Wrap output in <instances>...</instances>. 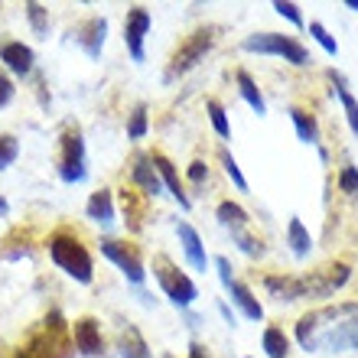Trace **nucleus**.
I'll return each mask as SVG.
<instances>
[{"label": "nucleus", "instance_id": "7c9ffc66", "mask_svg": "<svg viewBox=\"0 0 358 358\" xmlns=\"http://www.w3.org/2000/svg\"><path fill=\"white\" fill-rule=\"evenodd\" d=\"M143 134H147V108L137 104L131 114V121H127V137H131V141H141Z\"/></svg>", "mask_w": 358, "mask_h": 358}, {"label": "nucleus", "instance_id": "0eeeda50", "mask_svg": "<svg viewBox=\"0 0 358 358\" xmlns=\"http://www.w3.org/2000/svg\"><path fill=\"white\" fill-rule=\"evenodd\" d=\"M215 215H218V225L231 231V238L238 241V248H241L245 255H251V257L264 255V248H261V241L248 235V212H245L241 206H238V202H231V199H225V202H218Z\"/></svg>", "mask_w": 358, "mask_h": 358}, {"label": "nucleus", "instance_id": "f257e3e1", "mask_svg": "<svg viewBox=\"0 0 358 358\" xmlns=\"http://www.w3.org/2000/svg\"><path fill=\"white\" fill-rule=\"evenodd\" d=\"M296 342L306 352H358V303L306 313L296 322Z\"/></svg>", "mask_w": 358, "mask_h": 358}, {"label": "nucleus", "instance_id": "9d476101", "mask_svg": "<svg viewBox=\"0 0 358 358\" xmlns=\"http://www.w3.org/2000/svg\"><path fill=\"white\" fill-rule=\"evenodd\" d=\"M101 255L121 267V273L131 283H143L147 271H143V261H141V255H137V248H134V245H124V241H114V238H104V241H101Z\"/></svg>", "mask_w": 358, "mask_h": 358}, {"label": "nucleus", "instance_id": "2f4dec72", "mask_svg": "<svg viewBox=\"0 0 358 358\" xmlns=\"http://www.w3.org/2000/svg\"><path fill=\"white\" fill-rule=\"evenodd\" d=\"M310 36L316 39V43H320V46L326 49L329 56H339V43H336V39L329 36V29L322 27V23H310Z\"/></svg>", "mask_w": 358, "mask_h": 358}, {"label": "nucleus", "instance_id": "58836bf2", "mask_svg": "<svg viewBox=\"0 0 358 358\" xmlns=\"http://www.w3.org/2000/svg\"><path fill=\"white\" fill-rule=\"evenodd\" d=\"M218 310H222V316H225V320H228V326H235V316H231V310H228L225 303H218Z\"/></svg>", "mask_w": 358, "mask_h": 358}, {"label": "nucleus", "instance_id": "39448f33", "mask_svg": "<svg viewBox=\"0 0 358 358\" xmlns=\"http://www.w3.org/2000/svg\"><path fill=\"white\" fill-rule=\"evenodd\" d=\"M215 46V27H206V29H196L192 36L182 43V46L173 52L170 59V69H166V82H176L179 76H186L192 69L208 56V49Z\"/></svg>", "mask_w": 358, "mask_h": 358}, {"label": "nucleus", "instance_id": "c85d7f7f", "mask_svg": "<svg viewBox=\"0 0 358 358\" xmlns=\"http://www.w3.org/2000/svg\"><path fill=\"white\" fill-rule=\"evenodd\" d=\"M206 108H208V121H212V127H215L218 137H231V124H228L225 108H222L218 101H208Z\"/></svg>", "mask_w": 358, "mask_h": 358}, {"label": "nucleus", "instance_id": "cd10ccee", "mask_svg": "<svg viewBox=\"0 0 358 358\" xmlns=\"http://www.w3.org/2000/svg\"><path fill=\"white\" fill-rule=\"evenodd\" d=\"M218 157H222V166H225L228 179H231L241 192H248V179H245V173H241V166H238V160L231 157V150H228V147H222V150H218Z\"/></svg>", "mask_w": 358, "mask_h": 358}, {"label": "nucleus", "instance_id": "4c0bfd02", "mask_svg": "<svg viewBox=\"0 0 358 358\" xmlns=\"http://www.w3.org/2000/svg\"><path fill=\"white\" fill-rule=\"evenodd\" d=\"M189 358H208L206 345H199V342H192V345H189Z\"/></svg>", "mask_w": 358, "mask_h": 358}, {"label": "nucleus", "instance_id": "e433bc0d", "mask_svg": "<svg viewBox=\"0 0 358 358\" xmlns=\"http://www.w3.org/2000/svg\"><path fill=\"white\" fill-rule=\"evenodd\" d=\"M206 176H208V166L202 160H196L192 166H189V179H192V182H202Z\"/></svg>", "mask_w": 358, "mask_h": 358}, {"label": "nucleus", "instance_id": "1a4fd4ad", "mask_svg": "<svg viewBox=\"0 0 358 358\" xmlns=\"http://www.w3.org/2000/svg\"><path fill=\"white\" fill-rule=\"evenodd\" d=\"M349 264H329V267H320L313 273H303L300 283H303V296H332V293L349 283Z\"/></svg>", "mask_w": 358, "mask_h": 358}, {"label": "nucleus", "instance_id": "7ed1b4c3", "mask_svg": "<svg viewBox=\"0 0 358 358\" xmlns=\"http://www.w3.org/2000/svg\"><path fill=\"white\" fill-rule=\"evenodd\" d=\"M49 257L56 261L59 271H66L76 283H92L94 280V264L88 248L78 241L72 231H56L49 238Z\"/></svg>", "mask_w": 358, "mask_h": 358}, {"label": "nucleus", "instance_id": "72a5a7b5", "mask_svg": "<svg viewBox=\"0 0 358 358\" xmlns=\"http://www.w3.org/2000/svg\"><path fill=\"white\" fill-rule=\"evenodd\" d=\"M339 189H342V192H349V196H358V170H355V166H342Z\"/></svg>", "mask_w": 358, "mask_h": 358}, {"label": "nucleus", "instance_id": "c9c22d12", "mask_svg": "<svg viewBox=\"0 0 358 358\" xmlns=\"http://www.w3.org/2000/svg\"><path fill=\"white\" fill-rule=\"evenodd\" d=\"M13 101V82L7 76H0V108H7Z\"/></svg>", "mask_w": 358, "mask_h": 358}, {"label": "nucleus", "instance_id": "f704fd0d", "mask_svg": "<svg viewBox=\"0 0 358 358\" xmlns=\"http://www.w3.org/2000/svg\"><path fill=\"white\" fill-rule=\"evenodd\" d=\"M273 10H277L280 17L290 20L293 27H303V17H300V7H296V3H290V0H277V3H273Z\"/></svg>", "mask_w": 358, "mask_h": 358}, {"label": "nucleus", "instance_id": "bb28decb", "mask_svg": "<svg viewBox=\"0 0 358 358\" xmlns=\"http://www.w3.org/2000/svg\"><path fill=\"white\" fill-rule=\"evenodd\" d=\"M261 345H264V352H267L271 358H287V352H290V342H287L283 329H277V326H271V329L264 332Z\"/></svg>", "mask_w": 358, "mask_h": 358}, {"label": "nucleus", "instance_id": "f03ea898", "mask_svg": "<svg viewBox=\"0 0 358 358\" xmlns=\"http://www.w3.org/2000/svg\"><path fill=\"white\" fill-rule=\"evenodd\" d=\"M72 345L76 342L69 339V326L62 313H49L43 326L20 345L13 358H72Z\"/></svg>", "mask_w": 358, "mask_h": 358}, {"label": "nucleus", "instance_id": "ddd939ff", "mask_svg": "<svg viewBox=\"0 0 358 358\" xmlns=\"http://www.w3.org/2000/svg\"><path fill=\"white\" fill-rule=\"evenodd\" d=\"M176 235H179V245H182V255H186L189 267L192 271H208V257H206V245H202V238H199V231L189 222H179L176 225Z\"/></svg>", "mask_w": 358, "mask_h": 358}, {"label": "nucleus", "instance_id": "aec40b11", "mask_svg": "<svg viewBox=\"0 0 358 358\" xmlns=\"http://www.w3.org/2000/svg\"><path fill=\"white\" fill-rule=\"evenodd\" d=\"M329 78H332V85H336V94H339V101H342V111H345V121H349V127H352V134L358 137V101H355V94L349 92V85H345V78L332 69L329 72Z\"/></svg>", "mask_w": 358, "mask_h": 358}, {"label": "nucleus", "instance_id": "4468645a", "mask_svg": "<svg viewBox=\"0 0 358 358\" xmlns=\"http://www.w3.org/2000/svg\"><path fill=\"white\" fill-rule=\"evenodd\" d=\"M131 176H134V182L141 186L143 196H160L163 192V179H160V173H157V166H153V160L147 153H137V157H134Z\"/></svg>", "mask_w": 358, "mask_h": 358}, {"label": "nucleus", "instance_id": "423d86ee", "mask_svg": "<svg viewBox=\"0 0 358 358\" xmlns=\"http://www.w3.org/2000/svg\"><path fill=\"white\" fill-rule=\"evenodd\" d=\"M153 273H157V280H160L163 293L170 296V303H176V306H182V310L196 303V296H199L196 283L189 280L179 267H173L170 257H163V255L157 257V261H153Z\"/></svg>", "mask_w": 358, "mask_h": 358}, {"label": "nucleus", "instance_id": "f3484780", "mask_svg": "<svg viewBox=\"0 0 358 358\" xmlns=\"http://www.w3.org/2000/svg\"><path fill=\"white\" fill-rule=\"evenodd\" d=\"M0 62H3L10 72H17V76H29L36 56H33V49L23 46V43H3V46H0Z\"/></svg>", "mask_w": 358, "mask_h": 358}, {"label": "nucleus", "instance_id": "ea45409f", "mask_svg": "<svg viewBox=\"0 0 358 358\" xmlns=\"http://www.w3.org/2000/svg\"><path fill=\"white\" fill-rule=\"evenodd\" d=\"M345 7H349V10H355V13H358V0H345Z\"/></svg>", "mask_w": 358, "mask_h": 358}, {"label": "nucleus", "instance_id": "a878e982", "mask_svg": "<svg viewBox=\"0 0 358 358\" xmlns=\"http://www.w3.org/2000/svg\"><path fill=\"white\" fill-rule=\"evenodd\" d=\"M121 358H150L147 342H143L137 326H127V329L121 332Z\"/></svg>", "mask_w": 358, "mask_h": 358}, {"label": "nucleus", "instance_id": "473e14b6", "mask_svg": "<svg viewBox=\"0 0 358 358\" xmlns=\"http://www.w3.org/2000/svg\"><path fill=\"white\" fill-rule=\"evenodd\" d=\"M17 153H20L17 137H10V134H0V170H7L10 163L17 160Z\"/></svg>", "mask_w": 358, "mask_h": 358}, {"label": "nucleus", "instance_id": "6e6552de", "mask_svg": "<svg viewBox=\"0 0 358 358\" xmlns=\"http://www.w3.org/2000/svg\"><path fill=\"white\" fill-rule=\"evenodd\" d=\"M59 176L62 182L76 186L88 176V157H85V141L78 131L62 134V157H59Z\"/></svg>", "mask_w": 358, "mask_h": 358}, {"label": "nucleus", "instance_id": "20e7f679", "mask_svg": "<svg viewBox=\"0 0 358 358\" xmlns=\"http://www.w3.org/2000/svg\"><path fill=\"white\" fill-rule=\"evenodd\" d=\"M245 52H261V56H280L283 62H293V66H310L313 59L306 52L300 39L283 36V33H255V36L245 39Z\"/></svg>", "mask_w": 358, "mask_h": 358}, {"label": "nucleus", "instance_id": "f8f14e48", "mask_svg": "<svg viewBox=\"0 0 358 358\" xmlns=\"http://www.w3.org/2000/svg\"><path fill=\"white\" fill-rule=\"evenodd\" d=\"M72 342H76V349L82 352L85 358L104 355L101 326H98V320H92V316H82V320L76 322V329H72Z\"/></svg>", "mask_w": 358, "mask_h": 358}, {"label": "nucleus", "instance_id": "dca6fc26", "mask_svg": "<svg viewBox=\"0 0 358 358\" xmlns=\"http://www.w3.org/2000/svg\"><path fill=\"white\" fill-rule=\"evenodd\" d=\"M222 287H225V290H228V296H231V303H235L238 310L245 313L248 320H264V306L257 303V296H255V293H251V287H245V283H241V280H235V277H231V280H228V283H222Z\"/></svg>", "mask_w": 358, "mask_h": 358}, {"label": "nucleus", "instance_id": "4be33fe9", "mask_svg": "<svg viewBox=\"0 0 358 358\" xmlns=\"http://www.w3.org/2000/svg\"><path fill=\"white\" fill-rule=\"evenodd\" d=\"M235 82H238V94H241V98L251 104V111H255L257 117H264V114H267V104H264V94H261V88H257L255 78H251L245 69H241V72L235 76Z\"/></svg>", "mask_w": 358, "mask_h": 358}, {"label": "nucleus", "instance_id": "6ab92c4d", "mask_svg": "<svg viewBox=\"0 0 358 358\" xmlns=\"http://www.w3.org/2000/svg\"><path fill=\"white\" fill-rule=\"evenodd\" d=\"M85 212H88V218H92V222H98V225L108 228L114 222V199H111V192H108V189H98V192L88 199Z\"/></svg>", "mask_w": 358, "mask_h": 358}, {"label": "nucleus", "instance_id": "9b49d317", "mask_svg": "<svg viewBox=\"0 0 358 358\" xmlns=\"http://www.w3.org/2000/svg\"><path fill=\"white\" fill-rule=\"evenodd\" d=\"M147 29H150V13L143 7L127 10V20H124V46H127L134 62H143V39H147Z\"/></svg>", "mask_w": 358, "mask_h": 358}, {"label": "nucleus", "instance_id": "a211bd4d", "mask_svg": "<svg viewBox=\"0 0 358 358\" xmlns=\"http://www.w3.org/2000/svg\"><path fill=\"white\" fill-rule=\"evenodd\" d=\"M153 160V166H157V173H160V179H163V186L170 189V196L179 202V208H189L192 202H189V196L182 192V182H179V176H176V170H173V163L163 157V153H153L150 157Z\"/></svg>", "mask_w": 358, "mask_h": 358}, {"label": "nucleus", "instance_id": "b1692460", "mask_svg": "<svg viewBox=\"0 0 358 358\" xmlns=\"http://www.w3.org/2000/svg\"><path fill=\"white\" fill-rule=\"evenodd\" d=\"M287 245H290V251L296 257H306L313 251V238L310 231H306V225H303L300 218L293 215L290 218V225H287Z\"/></svg>", "mask_w": 358, "mask_h": 358}, {"label": "nucleus", "instance_id": "5701e85b", "mask_svg": "<svg viewBox=\"0 0 358 358\" xmlns=\"http://www.w3.org/2000/svg\"><path fill=\"white\" fill-rule=\"evenodd\" d=\"M143 192H137L134 186H124L121 189V206H124V215H127V228L131 231H141L143 225V202H141Z\"/></svg>", "mask_w": 358, "mask_h": 358}, {"label": "nucleus", "instance_id": "412c9836", "mask_svg": "<svg viewBox=\"0 0 358 358\" xmlns=\"http://www.w3.org/2000/svg\"><path fill=\"white\" fill-rule=\"evenodd\" d=\"M290 121L296 127V137L303 143H310V147H320V124L313 117L310 111H303V108H290Z\"/></svg>", "mask_w": 358, "mask_h": 358}, {"label": "nucleus", "instance_id": "a19ab883", "mask_svg": "<svg viewBox=\"0 0 358 358\" xmlns=\"http://www.w3.org/2000/svg\"><path fill=\"white\" fill-rule=\"evenodd\" d=\"M0 215H7V199H0Z\"/></svg>", "mask_w": 358, "mask_h": 358}, {"label": "nucleus", "instance_id": "c756f323", "mask_svg": "<svg viewBox=\"0 0 358 358\" xmlns=\"http://www.w3.org/2000/svg\"><path fill=\"white\" fill-rule=\"evenodd\" d=\"M27 17H29V23H33V29H36V36H46L49 33V10L43 7V3H27Z\"/></svg>", "mask_w": 358, "mask_h": 358}, {"label": "nucleus", "instance_id": "393cba45", "mask_svg": "<svg viewBox=\"0 0 358 358\" xmlns=\"http://www.w3.org/2000/svg\"><path fill=\"white\" fill-rule=\"evenodd\" d=\"M264 287L277 296V300H303L300 277H267Z\"/></svg>", "mask_w": 358, "mask_h": 358}, {"label": "nucleus", "instance_id": "2eb2a0df", "mask_svg": "<svg viewBox=\"0 0 358 358\" xmlns=\"http://www.w3.org/2000/svg\"><path fill=\"white\" fill-rule=\"evenodd\" d=\"M104 36H108V20L92 17L88 23H82V29L76 33V43L85 49L92 59H98L101 56V46H104Z\"/></svg>", "mask_w": 358, "mask_h": 358}]
</instances>
